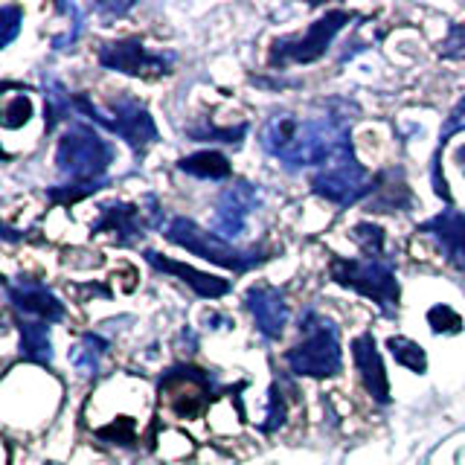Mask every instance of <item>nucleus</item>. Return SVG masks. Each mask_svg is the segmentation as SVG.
I'll use <instances>...</instances> for the list:
<instances>
[{"label": "nucleus", "mask_w": 465, "mask_h": 465, "mask_svg": "<svg viewBox=\"0 0 465 465\" xmlns=\"http://www.w3.org/2000/svg\"><path fill=\"white\" fill-rule=\"evenodd\" d=\"M160 404L178 419H198L210 407L215 378L195 367H172L160 378Z\"/></svg>", "instance_id": "9"}, {"label": "nucleus", "mask_w": 465, "mask_h": 465, "mask_svg": "<svg viewBox=\"0 0 465 465\" xmlns=\"http://www.w3.org/2000/svg\"><path fill=\"white\" fill-rule=\"evenodd\" d=\"M454 160H457V166H460V172L465 174V143L460 145V149L454 152Z\"/></svg>", "instance_id": "32"}, {"label": "nucleus", "mask_w": 465, "mask_h": 465, "mask_svg": "<svg viewBox=\"0 0 465 465\" xmlns=\"http://www.w3.org/2000/svg\"><path fill=\"white\" fill-rule=\"evenodd\" d=\"M73 108H76V114L87 116L91 123H96L120 140H125L137 157H143V152L157 140V125L152 120V114L145 111V105L134 96H125V94L116 96L111 102V114H105V111H99L84 94H73Z\"/></svg>", "instance_id": "4"}, {"label": "nucleus", "mask_w": 465, "mask_h": 465, "mask_svg": "<svg viewBox=\"0 0 465 465\" xmlns=\"http://www.w3.org/2000/svg\"><path fill=\"white\" fill-rule=\"evenodd\" d=\"M6 300L12 302V309L21 317H33V320H44V323H62L64 320V302L58 300L53 291L35 282V280H6Z\"/></svg>", "instance_id": "12"}, {"label": "nucleus", "mask_w": 465, "mask_h": 465, "mask_svg": "<svg viewBox=\"0 0 465 465\" xmlns=\"http://www.w3.org/2000/svg\"><path fill=\"white\" fill-rule=\"evenodd\" d=\"M352 21V12L346 9H331L326 12L323 18H317L314 24H309V29L300 35H285V38H276L271 44V53H268V64L273 70H285L291 64H309L323 58L326 50L331 47L334 35Z\"/></svg>", "instance_id": "8"}, {"label": "nucleus", "mask_w": 465, "mask_h": 465, "mask_svg": "<svg viewBox=\"0 0 465 465\" xmlns=\"http://www.w3.org/2000/svg\"><path fill=\"white\" fill-rule=\"evenodd\" d=\"M460 131H465V96H460V102L454 108H450V114L445 116V125L440 131V149H436L433 154V163H440V157H442V149H445V143L460 134Z\"/></svg>", "instance_id": "28"}, {"label": "nucleus", "mask_w": 465, "mask_h": 465, "mask_svg": "<svg viewBox=\"0 0 465 465\" xmlns=\"http://www.w3.org/2000/svg\"><path fill=\"white\" fill-rule=\"evenodd\" d=\"M18 329H21V355L26 361L41 363V367L53 363L50 323H44V320H33V317H21Z\"/></svg>", "instance_id": "18"}, {"label": "nucleus", "mask_w": 465, "mask_h": 465, "mask_svg": "<svg viewBox=\"0 0 465 465\" xmlns=\"http://www.w3.org/2000/svg\"><path fill=\"white\" fill-rule=\"evenodd\" d=\"M329 276L343 288L358 291L361 297L372 300L387 317L399 314V280L387 259H343L331 256Z\"/></svg>", "instance_id": "5"}, {"label": "nucleus", "mask_w": 465, "mask_h": 465, "mask_svg": "<svg viewBox=\"0 0 465 465\" xmlns=\"http://www.w3.org/2000/svg\"><path fill=\"white\" fill-rule=\"evenodd\" d=\"M105 352H108V341L105 338H99V334H84V338L70 349V363L82 375H96L99 372V361Z\"/></svg>", "instance_id": "20"}, {"label": "nucleus", "mask_w": 465, "mask_h": 465, "mask_svg": "<svg viewBox=\"0 0 465 465\" xmlns=\"http://www.w3.org/2000/svg\"><path fill=\"white\" fill-rule=\"evenodd\" d=\"M96 436L105 442H116V445H134L137 442V425H134V419L120 416V419H114L111 425L96 428Z\"/></svg>", "instance_id": "26"}, {"label": "nucleus", "mask_w": 465, "mask_h": 465, "mask_svg": "<svg viewBox=\"0 0 465 465\" xmlns=\"http://www.w3.org/2000/svg\"><path fill=\"white\" fill-rule=\"evenodd\" d=\"M244 305H247V312L253 314L256 329L265 334L268 341H276L285 331V326H288V302H285V294L280 288L256 282V285L247 288Z\"/></svg>", "instance_id": "13"}, {"label": "nucleus", "mask_w": 465, "mask_h": 465, "mask_svg": "<svg viewBox=\"0 0 465 465\" xmlns=\"http://www.w3.org/2000/svg\"><path fill=\"white\" fill-rule=\"evenodd\" d=\"M352 242L363 251V256L367 259H387L384 256V230L378 224H370V222H361L352 227Z\"/></svg>", "instance_id": "23"}, {"label": "nucleus", "mask_w": 465, "mask_h": 465, "mask_svg": "<svg viewBox=\"0 0 465 465\" xmlns=\"http://www.w3.org/2000/svg\"><path fill=\"white\" fill-rule=\"evenodd\" d=\"M178 169L201 181H222V178H230V172H232L230 160L222 152H195L189 157H181Z\"/></svg>", "instance_id": "19"}, {"label": "nucleus", "mask_w": 465, "mask_h": 465, "mask_svg": "<svg viewBox=\"0 0 465 465\" xmlns=\"http://www.w3.org/2000/svg\"><path fill=\"white\" fill-rule=\"evenodd\" d=\"M143 207H134V203H102L99 207V218L94 222L91 232H114L120 244L134 242L137 236H143Z\"/></svg>", "instance_id": "17"}, {"label": "nucleus", "mask_w": 465, "mask_h": 465, "mask_svg": "<svg viewBox=\"0 0 465 465\" xmlns=\"http://www.w3.org/2000/svg\"><path fill=\"white\" fill-rule=\"evenodd\" d=\"M419 230L440 244L448 265H454L457 271H465V213L448 207L440 215L428 218Z\"/></svg>", "instance_id": "15"}, {"label": "nucleus", "mask_w": 465, "mask_h": 465, "mask_svg": "<svg viewBox=\"0 0 465 465\" xmlns=\"http://www.w3.org/2000/svg\"><path fill=\"white\" fill-rule=\"evenodd\" d=\"M428 326L433 334H460L462 331V317L450 309V305L440 302L428 312Z\"/></svg>", "instance_id": "25"}, {"label": "nucleus", "mask_w": 465, "mask_h": 465, "mask_svg": "<svg viewBox=\"0 0 465 465\" xmlns=\"http://www.w3.org/2000/svg\"><path fill=\"white\" fill-rule=\"evenodd\" d=\"M166 239L172 244L183 247L189 253L213 262V265H222L236 273H244V271L256 268L259 262H265V256L259 251H242V247H236L232 242H224L222 236H215L213 230H203L193 222V218H183V215H174L166 224Z\"/></svg>", "instance_id": "6"}, {"label": "nucleus", "mask_w": 465, "mask_h": 465, "mask_svg": "<svg viewBox=\"0 0 465 465\" xmlns=\"http://www.w3.org/2000/svg\"><path fill=\"white\" fill-rule=\"evenodd\" d=\"M285 396L280 387H271V399H268V413H265V421H262V430L265 433H273L276 428L285 425Z\"/></svg>", "instance_id": "29"}, {"label": "nucleus", "mask_w": 465, "mask_h": 465, "mask_svg": "<svg viewBox=\"0 0 465 465\" xmlns=\"http://www.w3.org/2000/svg\"><path fill=\"white\" fill-rule=\"evenodd\" d=\"M44 99H47V131H53L62 120H67L73 108V94L55 76H44Z\"/></svg>", "instance_id": "21"}, {"label": "nucleus", "mask_w": 465, "mask_h": 465, "mask_svg": "<svg viewBox=\"0 0 465 465\" xmlns=\"http://www.w3.org/2000/svg\"><path fill=\"white\" fill-rule=\"evenodd\" d=\"M99 64L125 73V76H140V79H154L166 76L172 67V55L163 53H149L143 47V41L125 38V41H111L99 47Z\"/></svg>", "instance_id": "10"}, {"label": "nucleus", "mask_w": 465, "mask_h": 465, "mask_svg": "<svg viewBox=\"0 0 465 465\" xmlns=\"http://www.w3.org/2000/svg\"><path fill=\"white\" fill-rule=\"evenodd\" d=\"M247 134V125H236V128H215L213 123H201L189 128V137L193 140H218V143H242V137Z\"/></svg>", "instance_id": "27"}, {"label": "nucleus", "mask_w": 465, "mask_h": 465, "mask_svg": "<svg viewBox=\"0 0 465 465\" xmlns=\"http://www.w3.org/2000/svg\"><path fill=\"white\" fill-rule=\"evenodd\" d=\"M0 21H4V35H0V44H4V47H9V44L15 41V35H18V29H21L24 12L18 6L6 4L4 9H0Z\"/></svg>", "instance_id": "31"}, {"label": "nucleus", "mask_w": 465, "mask_h": 465, "mask_svg": "<svg viewBox=\"0 0 465 465\" xmlns=\"http://www.w3.org/2000/svg\"><path fill=\"white\" fill-rule=\"evenodd\" d=\"M302 341L285 352V363L294 375L305 378H331L343 367V349H341V329L334 320L320 312H305Z\"/></svg>", "instance_id": "2"}, {"label": "nucleus", "mask_w": 465, "mask_h": 465, "mask_svg": "<svg viewBox=\"0 0 465 465\" xmlns=\"http://www.w3.org/2000/svg\"><path fill=\"white\" fill-rule=\"evenodd\" d=\"M312 189L338 207H349L375 193V178L358 163L352 143H346L312 174Z\"/></svg>", "instance_id": "7"}, {"label": "nucleus", "mask_w": 465, "mask_h": 465, "mask_svg": "<svg viewBox=\"0 0 465 465\" xmlns=\"http://www.w3.org/2000/svg\"><path fill=\"white\" fill-rule=\"evenodd\" d=\"M349 125H352L349 114L309 116V120L276 114L259 128V145L285 169L323 166L341 145L349 143Z\"/></svg>", "instance_id": "1"}, {"label": "nucleus", "mask_w": 465, "mask_h": 465, "mask_svg": "<svg viewBox=\"0 0 465 465\" xmlns=\"http://www.w3.org/2000/svg\"><path fill=\"white\" fill-rule=\"evenodd\" d=\"M259 201H262V193H259L256 183L236 181L232 186H227L215 201L213 232L215 236H222L224 242L239 239L247 227V218H251V213L259 207Z\"/></svg>", "instance_id": "11"}, {"label": "nucleus", "mask_w": 465, "mask_h": 465, "mask_svg": "<svg viewBox=\"0 0 465 465\" xmlns=\"http://www.w3.org/2000/svg\"><path fill=\"white\" fill-rule=\"evenodd\" d=\"M33 116V99L26 94H12L4 102V128H21Z\"/></svg>", "instance_id": "24"}, {"label": "nucleus", "mask_w": 465, "mask_h": 465, "mask_svg": "<svg viewBox=\"0 0 465 465\" xmlns=\"http://www.w3.org/2000/svg\"><path fill=\"white\" fill-rule=\"evenodd\" d=\"M352 361H355V370L361 375V384L367 390V396L375 404H390V378L384 370L381 352H378L375 338L370 331L358 334L352 341Z\"/></svg>", "instance_id": "14"}, {"label": "nucleus", "mask_w": 465, "mask_h": 465, "mask_svg": "<svg viewBox=\"0 0 465 465\" xmlns=\"http://www.w3.org/2000/svg\"><path fill=\"white\" fill-rule=\"evenodd\" d=\"M387 349H390V355L396 358V363H401L404 370H411L416 375L428 372V355L416 341L401 338V334H392V338L387 341Z\"/></svg>", "instance_id": "22"}, {"label": "nucleus", "mask_w": 465, "mask_h": 465, "mask_svg": "<svg viewBox=\"0 0 465 465\" xmlns=\"http://www.w3.org/2000/svg\"><path fill=\"white\" fill-rule=\"evenodd\" d=\"M143 256H145V262H149L152 268L163 271V273H172V276H178L181 282H186V285L193 288L198 297H203V300H218V297H224L227 291H230V282L222 280V276H213V273L195 271L193 265H183V262H178V259L160 256L157 251H145Z\"/></svg>", "instance_id": "16"}, {"label": "nucleus", "mask_w": 465, "mask_h": 465, "mask_svg": "<svg viewBox=\"0 0 465 465\" xmlns=\"http://www.w3.org/2000/svg\"><path fill=\"white\" fill-rule=\"evenodd\" d=\"M114 163V145L91 125L73 123L55 149V166L64 183H108L105 172Z\"/></svg>", "instance_id": "3"}, {"label": "nucleus", "mask_w": 465, "mask_h": 465, "mask_svg": "<svg viewBox=\"0 0 465 465\" xmlns=\"http://www.w3.org/2000/svg\"><path fill=\"white\" fill-rule=\"evenodd\" d=\"M440 55L454 58V62H465V24L448 26V35L440 44Z\"/></svg>", "instance_id": "30"}]
</instances>
